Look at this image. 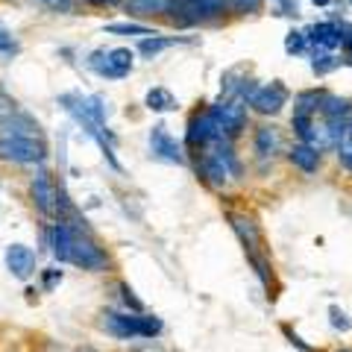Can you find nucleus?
Wrapping results in <instances>:
<instances>
[{
    "label": "nucleus",
    "instance_id": "obj_22",
    "mask_svg": "<svg viewBox=\"0 0 352 352\" xmlns=\"http://www.w3.org/2000/svg\"><path fill=\"white\" fill-rule=\"evenodd\" d=\"M106 32H112V36H141V38L156 36L150 27H141V24H109Z\"/></svg>",
    "mask_w": 352,
    "mask_h": 352
},
{
    "label": "nucleus",
    "instance_id": "obj_13",
    "mask_svg": "<svg viewBox=\"0 0 352 352\" xmlns=\"http://www.w3.org/2000/svg\"><path fill=\"white\" fill-rule=\"evenodd\" d=\"M6 135H41V132L30 115H21L12 109V112L0 115V138H6Z\"/></svg>",
    "mask_w": 352,
    "mask_h": 352
},
{
    "label": "nucleus",
    "instance_id": "obj_23",
    "mask_svg": "<svg viewBox=\"0 0 352 352\" xmlns=\"http://www.w3.org/2000/svg\"><path fill=\"white\" fill-rule=\"evenodd\" d=\"M338 156H340V162H344L346 168L352 170V126H346L344 138L338 141Z\"/></svg>",
    "mask_w": 352,
    "mask_h": 352
},
{
    "label": "nucleus",
    "instance_id": "obj_10",
    "mask_svg": "<svg viewBox=\"0 0 352 352\" xmlns=\"http://www.w3.org/2000/svg\"><path fill=\"white\" fill-rule=\"evenodd\" d=\"M229 223H232V229L238 232V238H241V244H244L250 261L261 258V252H258V250H261V229H258L256 220L247 217V214L232 212V214H229Z\"/></svg>",
    "mask_w": 352,
    "mask_h": 352
},
{
    "label": "nucleus",
    "instance_id": "obj_17",
    "mask_svg": "<svg viewBox=\"0 0 352 352\" xmlns=\"http://www.w3.org/2000/svg\"><path fill=\"white\" fill-rule=\"evenodd\" d=\"M282 147V135L276 126H258L256 129V153L258 159H270Z\"/></svg>",
    "mask_w": 352,
    "mask_h": 352
},
{
    "label": "nucleus",
    "instance_id": "obj_6",
    "mask_svg": "<svg viewBox=\"0 0 352 352\" xmlns=\"http://www.w3.org/2000/svg\"><path fill=\"white\" fill-rule=\"evenodd\" d=\"M88 65H91L100 76H106V80H124V76L132 71V53L126 47H115L109 53L97 50V53H91Z\"/></svg>",
    "mask_w": 352,
    "mask_h": 352
},
{
    "label": "nucleus",
    "instance_id": "obj_29",
    "mask_svg": "<svg viewBox=\"0 0 352 352\" xmlns=\"http://www.w3.org/2000/svg\"><path fill=\"white\" fill-rule=\"evenodd\" d=\"M238 12H258L261 9V0H229Z\"/></svg>",
    "mask_w": 352,
    "mask_h": 352
},
{
    "label": "nucleus",
    "instance_id": "obj_14",
    "mask_svg": "<svg viewBox=\"0 0 352 352\" xmlns=\"http://www.w3.org/2000/svg\"><path fill=\"white\" fill-rule=\"evenodd\" d=\"M170 0H124L126 15L132 18H156V15H168Z\"/></svg>",
    "mask_w": 352,
    "mask_h": 352
},
{
    "label": "nucleus",
    "instance_id": "obj_34",
    "mask_svg": "<svg viewBox=\"0 0 352 352\" xmlns=\"http://www.w3.org/2000/svg\"><path fill=\"white\" fill-rule=\"evenodd\" d=\"M85 3H91V6H100V9H106V6H118L120 0H85Z\"/></svg>",
    "mask_w": 352,
    "mask_h": 352
},
{
    "label": "nucleus",
    "instance_id": "obj_9",
    "mask_svg": "<svg viewBox=\"0 0 352 352\" xmlns=\"http://www.w3.org/2000/svg\"><path fill=\"white\" fill-rule=\"evenodd\" d=\"M220 138V132L214 126V118L212 112H197L191 120H188V132H185V144L194 147V150H200V147H208L212 141Z\"/></svg>",
    "mask_w": 352,
    "mask_h": 352
},
{
    "label": "nucleus",
    "instance_id": "obj_2",
    "mask_svg": "<svg viewBox=\"0 0 352 352\" xmlns=\"http://www.w3.org/2000/svg\"><path fill=\"white\" fill-rule=\"evenodd\" d=\"M100 326L106 329L109 335H115L120 340H126V338H153V335L162 332L159 317H150V314H141V311H132V314L106 311Z\"/></svg>",
    "mask_w": 352,
    "mask_h": 352
},
{
    "label": "nucleus",
    "instance_id": "obj_12",
    "mask_svg": "<svg viewBox=\"0 0 352 352\" xmlns=\"http://www.w3.org/2000/svg\"><path fill=\"white\" fill-rule=\"evenodd\" d=\"M285 103H288V91H285L282 82L264 85L250 97V106L256 109V112H261V115H276V112H282Z\"/></svg>",
    "mask_w": 352,
    "mask_h": 352
},
{
    "label": "nucleus",
    "instance_id": "obj_32",
    "mask_svg": "<svg viewBox=\"0 0 352 352\" xmlns=\"http://www.w3.org/2000/svg\"><path fill=\"white\" fill-rule=\"evenodd\" d=\"M62 282V270H56V267H47L44 270V288H53V285H59Z\"/></svg>",
    "mask_w": 352,
    "mask_h": 352
},
{
    "label": "nucleus",
    "instance_id": "obj_8",
    "mask_svg": "<svg viewBox=\"0 0 352 352\" xmlns=\"http://www.w3.org/2000/svg\"><path fill=\"white\" fill-rule=\"evenodd\" d=\"M150 153L156 156L159 162H168V164H182V144H176V138L168 132V126H153L150 132Z\"/></svg>",
    "mask_w": 352,
    "mask_h": 352
},
{
    "label": "nucleus",
    "instance_id": "obj_15",
    "mask_svg": "<svg viewBox=\"0 0 352 352\" xmlns=\"http://www.w3.org/2000/svg\"><path fill=\"white\" fill-rule=\"evenodd\" d=\"M305 38L332 50V47H338V44H344V30H340L338 24H314L311 30H308Z\"/></svg>",
    "mask_w": 352,
    "mask_h": 352
},
{
    "label": "nucleus",
    "instance_id": "obj_11",
    "mask_svg": "<svg viewBox=\"0 0 352 352\" xmlns=\"http://www.w3.org/2000/svg\"><path fill=\"white\" fill-rule=\"evenodd\" d=\"M3 258H6V270L21 282H27L36 273V252L27 244H9Z\"/></svg>",
    "mask_w": 352,
    "mask_h": 352
},
{
    "label": "nucleus",
    "instance_id": "obj_20",
    "mask_svg": "<svg viewBox=\"0 0 352 352\" xmlns=\"http://www.w3.org/2000/svg\"><path fill=\"white\" fill-rule=\"evenodd\" d=\"M349 109H352V103L344 100V97H335V94L320 97V112L326 118H344V115H349Z\"/></svg>",
    "mask_w": 352,
    "mask_h": 352
},
{
    "label": "nucleus",
    "instance_id": "obj_37",
    "mask_svg": "<svg viewBox=\"0 0 352 352\" xmlns=\"http://www.w3.org/2000/svg\"><path fill=\"white\" fill-rule=\"evenodd\" d=\"M349 3H352V0H349Z\"/></svg>",
    "mask_w": 352,
    "mask_h": 352
},
{
    "label": "nucleus",
    "instance_id": "obj_35",
    "mask_svg": "<svg viewBox=\"0 0 352 352\" xmlns=\"http://www.w3.org/2000/svg\"><path fill=\"white\" fill-rule=\"evenodd\" d=\"M279 3H282L285 12H296V0H279Z\"/></svg>",
    "mask_w": 352,
    "mask_h": 352
},
{
    "label": "nucleus",
    "instance_id": "obj_5",
    "mask_svg": "<svg viewBox=\"0 0 352 352\" xmlns=\"http://www.w3.org/2000/svg\"><path fill=\"white\" fill-rule=\"evenodd\" d=\"M197 170L203 173V179L208 185H226L229 176L238 170V164L232 159V153L223 150V147H212L203 153V159L197 162Z\"/></svg>",
    "mask_w": 352,
    "mask_h": 352
},
{
    "label": "nucleus",
    "instance_id": "obj_21",
    "mask_svg": "<svg viewBox=\"0 0 352 352\" xmlns=\"http://www.w3.org/2000/svg\"><path fill=\"white\" fill-rule=\"evenodd\" d=\"M173 44H176V38H159V32H156V36L141 38V41H138V50L144 53V56H156V53L173 47Z\"/></svg>",
    "mask_w": 352,
    "mask_h": 352
},
{
    "label": "nucleus",
    "instance_id": "obj_26",
    "mask_svg": "<svg viewBox=\"0 0 352 352\" xmlns=\"http://www.w3.org/2000/svg\"><path fill=\"white\" fill-rule=\"evenodd\" d=\"M311 68H314V74H329V71L338 68V59L335 56H320V59L311 62Z\"/></svg>",
    "mask_w": 352,
    "mask_h": 352
},
{
    "label": "nucleus",
    "instance_id": "obj_27",
    "mask_svg": "<svg viewBox=\"0 0 352 352\" xmlns=\"http://www.w3.org/2000/svg\"><path fill=\"white\" fill-rule=\"evenodd\" d=\"M15 50H18V41L12 38V32L0 27V53H15Z\"/></svg>",
    "mask_w": 352,
    "mask_h": 352
},
{
    "label": "nucleus",
    "instance_id": "obj_33",
    "mask_svg": "<svg viewBox=\"0 0 352 352\" xmlns=\"http://www.w3.org/2000/svg\"><path fill=\"white\" fill-rule=\"evenodd\" d=\"M9 109H15V100H12V97H9L6 91H0V115L9 112Z\"/></svg>",
    "mask_w": 352,
    "mask_h": 352
},
{
    "label": "nucleus",
    "instance_id": "obj_19",
    "mask_svg": "<svg viewBox=\"0 0 352 352\" xmlns=\"http://www.w3.org/2000/svg\"><path fill=\"white\" fill-rule=\"evenodd\" d=\"M182 3L191 9L197 21H200V18L220 15V12H223V6H226V0H182Z\"/></svg>",
    "mask_w": 352,
    "mask_h": 352
},
{
    "label": "nucleus",
    "instance_id": "obj_18",
    "mask_svg": "<svg viewBox=\"0 0 352 352\" xmlns=\"http://www.w3.org/2000/svg\"><path fill=\"white\" fill-rule=\"evenodd\" d=\"M144 103H147L150 112H173V109L179 106V103H176V97L168 91V88H162V85L150 88L147 97H144Z\"/></svg>",
    "mask_w": 352,
    "mask_h": 352
},
{
    "label": "nucleus",
    "instance_id": "obj_16",
    "mask_svg": "<svg viewBox=\"0 0 352 352\" xmlns=\"http://www.w3.org/2000/svg\"><path fill=\"white\" fill-rule=\"evenodd\" d=\"M288 159H291L300 170H305V173H314L317 168H320V153H317L311 144H305V141H300V144L291 147Z\"/></svg>",
    "mask_w": 352,
    "mask_h": 352
},
{
    "label": "nucleus",
    "instance_id": "obj_31",
    "mask_svg": "<svg viewBox=\"0 0 352 352\" xmlns=\"http://www.w3.org/2000/svg\"><path fill=\"white\" fill-rule=\"evenodd\" d=\"M47 9H53V12H71L74 0H41Z\"/></svg>",
    "mask_w": 352,
    "mask_h": 352
},
{
    "label": "nucleus",
    "instance_id": "obj_25",
    "mask_svg": "<svg viewBox=\"0 0 352 352\" xmlns=\"http://www.w3.org/2000/svg\"><path fill=\"white\" fill-rule=\"evenodd\" d=\"M285 50L288 53H302L305 50V32H288V38H285Z\"/></svg>",
    "mask_w": 352,
    "mask_h": 352
},
{
    "label": "nucleus",
    "instance_id": "obj_36",
    "mask_svg": "<svg viewBox=\"0 0 352 352\" xmlns=\"http://www.w3.org/2000/svg\"><path fill=\"white\" fill-rule=\"evenodd\" d=\"M314 3H317V6H329V3H332V0H314Z\"/></svg>",
    "mask_w": 352,
    "mask_h": 352
},
{
    "label": "nucleus",
    "instance_id": "obj_3",
    "mask_svg": "<svg viewBox=\"0 0 352 352\" xmlns=\"http://www.w3.org/2000/svg\"><path fill=\"white\" fill-rule=\"evenodd\" d=\"M47 159V144L41 135H6L0 138V162L9 164H41Z\"/></svg>",
    "mask_w": 352,
    "mask_h": 352
},
{
    "label": "nucleus",
    "instance_id": "obj_24",
    "mask_svg": "<svg viewBox=\"0 0 352 352\" xmlns=\"http://www.w3.org/2000/svg\"><path fill=\"white\" fill-rule=\"evenodd\" d=\"M291 124H294V129H296V135H300L302 141H308V132H311V124H314V120H311V115L294 112V120H291Z\"/></svg>",
    "mask_w": 352,
    "mask_h": 352
},
{
    "label": "nucleus",
    "instance_id": "obj_28",
    "mask_svg": "<svg viewBox=\"0 0 352 352\" xmlns=\"http://www.w3.org/2000/svg\"><path fill=\"white\" fill-rule=\"evenodd\" d=\"M120 294H124V302L132 308V311H144V305H141V300H138L135 294H132L129 285H120Z\"/></svg>",
    "mask_w": 352,
    "mask_h": 352
},
{
    "label": "nucleus",
    "instance_id": "obj_4",
    "mask_svg": "<svg viewBox=\"0 0 352 352\" xmlns=\"http://www.w3.org/2000/svg\"><path fill=\"white\" fill-rule=\"evenodd\" d=\"M59 191H62V185H56L53 173L38 168L30 182V197H32V206L44 217H59Z\"/></svg>",
    "mask_w": 352,
    "mask_h": 352
},
{
    "label": "nucleus",
    "instance_id": "obj_1",
    "mask_svg": "<svg viewBox=\"0 0 352 352\" xmlns=\"http://www.w3.org/2000/svg\"><path fill=\"white\" fill-rule=\"evenodd\" d=\"M50 252L62 264H74V267L100 273L109 267V256L97 241L85 232L82 226L68 223V220H56L50 229Z\"/></svg>",
    "mask_w": 352,
    "mask_h": 352
},
{
    "label": "nucleus",
    "instance_id": "obj_7",
    "mask_svg": "<svg viewBox=\"0 0 352 352\" xmlns=\"http://www.w3.org/2000/svg\"><path fill=\"white\" fill-rule=\"evenodd\" d=\"M214 118V126L220 135H238L247 124V106L241 100H226V103H217L208 109Z\"/></svg>",
    "mask_w": 352,
    "mask_h": 352
},
{
    "label": "nucleus",
    "instance_id": "obj_30",
    "mask_svg": "<svg viewBox=\"0 0 352 352\" xmlns=\"http://www.w3.org/2000/svg\"><path fill=\"white\" fill-rule=\"evenodd\" d=\"M329 314H332V326H335V329H340V332H346V329L352 326V323H349V317H346L344 311H340V308H332Z\"/></svg>",
    "mask_w": 352,
    "mask_h": 352
}]
</instances>
